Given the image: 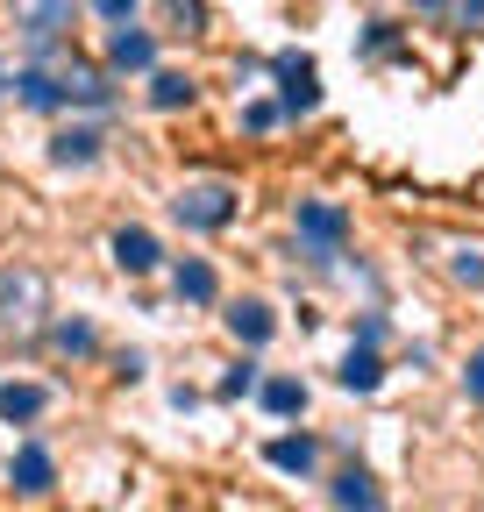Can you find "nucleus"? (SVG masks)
I'll return each mask as SVG.
<instances>
[{"label": "nucleus", "mask_w": 484, "mask_h": 512, "mask_svg": "<svg viewBox=\"0 0 484 512\" xmlns=\"http://www.w3.org/2000/svg\"><path fill=\"white\" fill-rule=\"evenodd\" d=\"M235 200H242L235 185L207 178V185H186V192L171 200V221H178V228H200V235H214V228H228V221H235Z\"/></svg>", "instance_id": "nucleus-1"}, {"label": "nucleus", "mask_w": 484, "mask_h": 512, "mask_svg": "<svg viewBox=\"0 0 484 512\" xmlns=\"http://www.w3.org/2000/svg\"><path fill=\"white\" fill-rule=\"evenodd\" d=\"M50 313V278L15 264V271H0V320L8 328H36V320Z\"/></svg>", "instance_id": "nucleus-2"}, {"label": "nucleus", "mask_w": 484, "mask_h": 512, "mask_svg": "<svg viewBox=\"0 0 484 512\" xmlns=\"http://www.w3.org/2000/svg\"><path fill=\"white\" fill-rule=\"evenodd\" d=\"M292 228H299V242H307V256H321V264L349 242V214L335 200H299L292 207Z\"/></svg>", "instance_id": "nucleus-3"}, {"label": "nucleus", "mask_w": 484, "mask_h": 512, "mask_svg": "<svg viewBox=\"0 0 484 512\" xmlns=\"http://www.w3.org/2000/svg\"><path fill=\"white\" fill-rule=\"evenodd\" d=\"M271 72H278V107H285V114H314V107H321V72H314V57L278 50Z\"/></svg>", "instance_id": "nucleus-4"}, {"label": "nucleus", "mask_w": 484, "mask_h": 512, "mask_svg": "<svg viewBox=\"0 0 484 512\" xmlns=\"http://www.w3.org/2000/svg\"><path fill=\"white\" fill-rule=\"evenodd\" d=\"M15 29L29 43H57L72 29V0H15Z\"/></svg>", "instance_id": "nucleus-5"}, {"label": "nucleus", "mask_w": 484, "mask_h": 512, "mask_svg": "<svg viewBox=\"0 0 484 512\" xmlns=\"http://www.w3.org/2000/svg\"><path fill=\"white\" fill-rule=\"evenodd\" d=\"M107 64H114V72H157V36H150V29H129V22H114Z\"/></svg>", "instance_id": "nucleus-6"}, {"label": "nucleus", "mask_w": 484, "mask_h": 512, "mask_svg": "<svg viewBox=\"0 0 484 512\" xmlns=\"http://www.w3.org/2000/svg\"><path fill=\"white\" fill-rule=\"evenodd\" d=\"M228 335L250 342V349H264V342L278 335V313H271L264 299H235V306H228Z\"/></svg>", "instance_id": "nucleus-7"}, {"label": "nucleus", "mask_w": 484, "mask_h": 512, "mask_svg": "<svg viewBox=\"0 0 484 512\" xmlns=\"http://www.w3.org/2000/svg\"><path fill=\"white\" fill-rule=\"evenodd\" d=\"M8 477H15V491H50V484H57L50 448H43V441H22V448H15V463H8Z\"/></svg>", "instance_id": "nucleus-8"}, {"label": "nucleus", "mask_w": 484, "mask_h": 512, "mask_svg": "<svg viewBox=\"0 0 484 512\" xmlns=\"http://www.w3.org/2000/svg\"><path fill=\"white\" fill-rule=\"evenodd\" d=\"M100 128H65V136H50V164H65V171H86V164H100Z\"/></svg>", "instance_id": "nucleus-9"}, {"label": "nucleus", "mask_w": 484, "mask_h": 512, "mask_svg": "<svg viewBox=\"0 0 484 512\" xmlns=\"http://www.w3.org/2000/svg\"><path fill=\"white\" fill-rule=\"evenodd\" d=\"M264 456H271V470H285V477H307V470L321 463V441H314V434H278Z\"/></svg>", "instance_id": "nucleus-10"}, {"label": "nucleus", "mask_w": 484, "mask_h": 512, "mask_svg": "<svg viewBox=\"0 0 484 512\" xmlns=\"http://www.w3.org/2000/svg\"><path fill=\"white\" fill-rule=\"evenodd\" d=\"M171 292L186 299V306H214V299H221V278H214V264H200V256H186V264L171 271Z\"/></svg>", "instance_id": "nucleus-11"}, {"label": "nucleus", "mask_w": 484, "mask_h": 512, "mask_svg": "<svg viewBox=\"0 0 484 512\" xmlns=\"http://www.w3.org/2000/svg\"><path fill=\"white\" fill-rule=\"evenodd\" d=\"M157 256H164V249H157V235H150V228H121V235H114V264L129 271V278L157 271Z\"/></svg>", "instance_id": "nucleus-12"}, {"label": "nucleus", "mask_w": 484, "mask_h": 512, "mask_svg": "<svg viewBox=\"0 0 484 512\" xmlns=\"http://www.w3.org/2000/svg\"><path fill=\"white\" fill-rule=\"evenodd\" d=\"M15 100L50 114V107H65V86H57V72H43V64H29V72H15Z\"/></svg>", "instance_id": "nucleus-13"}, {"label": "nucleus", "mask_w": 484, "mask_h": 512, "mask_svg": "<svg viewBox=\"0 0 484 512\" xmlns=\"http://www.w3.org/2000/svg\"><path fill=\"white\" fill-rule=\"evenodd\" d=\"M335 505H342V512H385V498H378L371 470H356V463L335 477Z\"/></svg>", "instance_id": "nucleus-14"}, {"label": "nucleus", "mask_w": 484, "mask_h": 512, "mask_svg": "<svg viewBox=\"0 0 484 512\" xmlns=\"http://www.w3.org/2000/svg\"><path fill=\"white\" fill-rule=\"evenodd\" d=\"M257 399H264V413L299 420V413H307V384H299V377H264V384H257Z\"/></svg>", "instance_id": "nucleus-15"}, {"label": "nucleus", "mask_w": 484, "mask_h": 512, "mask_svg": "<svg viewBox=\"0 0 484 512\" xmlns=\"http://www.w3.org/2000/svg\"><path fill=\"white\" fill-rule=\"evenodd\" d=\"M57 86H65V100H79V107H107V79L93 72V64H65V72H57Z\"/></svg>", "instance_id": "nucleus-16"}, {"label": "nucleus", "mask_w": 484, "mask_h": 512, "mask_svg": "<svg viewBox=\"0 0 484 512\" xmlns=\"http://www.w3.org/2000/svg\"><path fill=\"white\" fill-rule=\"evenodd\" d=\"M378 384H385V363H378V349H349L342 356V392H378Z\"/></svg>", "instance_id": "nucleus-17"}, {"label": "nucleus", "mask_w": 484, "mask_h": 512, "mask_svg": "<svg viewBox=\"0 0 484 512\" xmlns=\"http://www.w3.org/2000/svg\"><path fill=\"white\" fill-rule=\"evenodd\" d=\"M43 406H50L43 384H0V420H8V427H15V420H36Z\"/></svg>", "instance_id": "nucleus-18"}, {"label": "nucleus", "mask_w": 484, "mask_h": 512, "mask_svg": "<svg viewBox=\"0 0 484 512\" xmlns=\"http://www.w3.org/2000/svg\"><path fill=\"white\" fill-rule=\"evenodd\" d=\"M150 107H193V79L186 72H150Z\"/></svg>", "instance_id": "nucleus-19"}, {"label": "nucleus", "mask_w": 484, "mask_h": 512, "mask_svg": "<svg viewBox=\"0 0 484 512\" xmlns=\"http://www.w3.org/2000/svg\"><path fill=\"white\" fill-rule=\"evenodd\" d=\"M50 342L65 349V356H93V349H100V335L86 328V320H65V328H50Z\"/></svg>", "instance_id": "nucleus-20"}, {"label": "nucleus", "mask_w": 484, "mask_h": 512, "mask_svg": "<svg viewBox=\"0 0 484 512\" xmlns=\"http://www.w3.org/2000/svg\"><path fill=\"white\" fill-rule=\"evenodd\" d=\"M250 392H257V363H235L221 377V399H250Z\"/></svg>", "instance_id": "nucleus-21"}, {"label": "nucleus", "mask_w": 484, "mask_h": 512, "mask_svg": "<svg viewBox=\"0 0 484 512\" xmlns=\"http://www.w3.org/2000/svg\"><path fill=\"white\" fill-rule=\"evenodd\" d=\"M242 121H250L257 136H264V128H278V121H285V107H278V100H250V107H242Z\"/></svg>", "instance_id": "nucleus-22"}, {"label": "nucleus", "mask_w": 484, "mask_h": 512, "mask_svg": "<svg viewBox=\"0 0 484 512\" xmlns=\"http://www.w3.org/2000/svg\"><path fill=\"white\" fill-rule=\"evenodd\" d=\"M449 271H456L463 285H484V256H477V249H456V264H449Z\"/></svg>", "instance_id": "nucleus-23"}, {"label": "nucleus", "mask_w": 484, "mask_h": 512, "mask_svg": "<svg viewBox=\"0 0 484 512\" xmlns=\"http://www.w3.org/2000/svg\"><path fill=\"white\" fill-rule=\"evenodd\" d=\"M463 392L484 406V349H477V356H470V370H463Z\"/></svg>", "instance_id": "nucleus-24"}, {"label": "nucleus", "mask_w": 484, "mask_h": 512, "mask_svg": "<svg viewBox=\"0 0 484 512\" xmlns=\"http://www.w3.org/2000/svg\"><path fill=\"white\" fill-rule=\"evenodd\" d=\"M93 15H107V22H129V15H136V0H93Z\"/></svg>", "instance_id": "nucleus-25"}, {"label": "nucleus", "mask_w": 484, "mask_h": 512, "mask_svg": "<svg viewBox=\"0 0 484 512\" xmlns=\"http://www.w3.org/2000/svg\"><path fill=\"white\" fill-rule=\"evenodd\" d=\"M171 8V22H186V29H200V0H164Z\"/></svg>", "instance_id": "nucleus-26"}, {"label": "nucleus", "mask_w": 484, "mask_h": 512, "mask_svg": "<svg viewBox=\"0 0 484 512\" xmlns=\"http://www.w3.org/2000/svg\"><path fill=\"white\" fill-rule=\"evenodd\" d=\"M456 8H463V22H484V0H456Z\"/></svg>", "instance_id": "nucleus-27"}, {"label": "nucleus", "mask_w": 484, "mask_h": 512, "mask_svg": "<svg viewBox=\"0 0 484 512\" xmlns=\"http://www.w3.org/2000/svg\"><path fill=\"white\" fill-rule=\"evenodd\" d=\"M0 86H8V64H0Z\"/></svg>", "instance_id": "nucleus-28"}]
</instances>
